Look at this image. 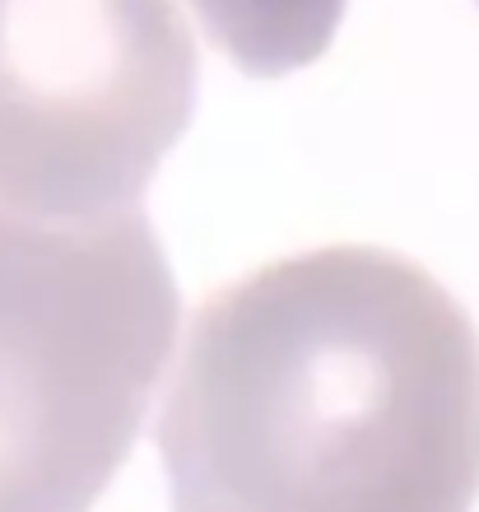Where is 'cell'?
I'll list each match as a JSON object with an SVG mask.
<instances>
[{"label": "cell", "instance_id": "1", "mask_svg": "<svg viewBox=\"0 0 479 512\" xmlns=\"http://www.w3.org/2000/svg\"><path fill=\"white\" fill-rule=\"evenodd\" d=\"M173 359V512L475 508L479 331L410 256L270 261L200 303Z\"/></svg>", "mask_w": 479, "mask_h": 512}, {"label": "cell", "instance_id": "2", "mask_svg": "<svg viewBox=\"0 0 479 512\" xmlns=\"http://www.w3.org/2000/svg\"><path fill=\"white\" fill-rule=\"evenodd\" d=\"M177 350V284L140 210H0V512H89Z\"/></svg>", "mask_w": 479, "mask_h": 512}, {"label": "cell", "instance_id": "3", "mask_svg": "<svg viewBox=\"0 0 479 512\" xmlns=\"http://www.w3.org/2000/svg\"><path fill=\"white\" fill-rule=\"evenodd\" d=\"M191 103L173 0H0V210L38 224L140 210Z\"/></svg>", "mask_w": 479, "mask_h": 512}]
</instances>
